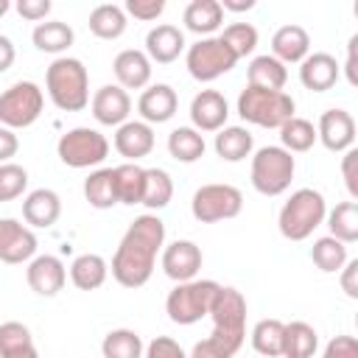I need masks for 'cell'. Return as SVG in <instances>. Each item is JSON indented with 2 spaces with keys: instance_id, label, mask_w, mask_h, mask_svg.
Wrapping results in <instances>:
<instances>
[{
  "instance_id": "cell-1",
  "label": "cell",
  "mask_w": 358,
  "mask_h": 358,
  "mask_svg": "<svg viewBox=\"0 0 358 358\" xmlns=\"http://www.w3.org/2000/svg\"><path fill=\"white\" fill-rule=\"evenodd\" d=\"M165 246V224L159 215H137L117 243L112 257V277L123 288H140L151 280L157 252Z\"/></svg>"
},
{
  "instance_id": "cell-54",
  "label": "cell",
  "mask_w": 358,
  "mask_h": 358,
  "mask_svg": "<svg viewBox=\"0 0 358 358\" xmlns=\"http://www.w3.org/2000/svg\"><path fill=\"white\" fill-rule=\"evenodd\" d=\"M221 8L224 11H249V8H255V0H224Z\"/></svg>"
},
{
  "instance_id": "cell-14",
  "label": "cell",
  "mask_w": 358,
  "mask_h": 358,
  "mask_svg": "<svg viewBox=\"0 0 358 358\" xmlns=\"http://www.w3.org/2000/svg\"><path fill=\"white\" fill-rule=\"evenodd\" d=\"M201 268V249L193 241H173L162 249V271L173 282H187Z\"/></svg>"
},
{
  "instance_id": "cell-53",
  "label": "cell",
  "mask_w": 358,
  "mask_h": 358,
  "mask_svg": "<svg viewBox=\"0 0 358 358\" xmlns=\"http://www.w3.org/2000/svg\"><path fill=\"white\" fill-rule=\"evenodd\" d=\"M14 56H17V53H14V42L0 34V73H6V70L14 64Z\"/></svg>"
},
{
  "instance_id": "cell-17",
  "label": "cell",
  "mask_w": 358,
  "mask_h": 358,
  "mask_svg": "<svg viewBox=\"0 0 358 358\" xmlns=\"http://www.w3.org/2000/svg\"><path fill=\"white\" fill-rule=\"evenodd\" d=\"M90 106H92V117L98 123H103V126H120V123H126V117L131 112V98H129V92L123 87L103 84L92 95Z\"/></svg>"
},
{
  "instance_id": "cell-19",
  "label": "cell",
  "mask_w": 358,
  "mask_h": 358,
  "mask_svg": "<svg viewBox=\"0 0 358 358\" xmlns=\"http://www.w3.org/2000/svg\"><path fill=\"white\" fill-rule=\"evenodd\" d=\"M185 50V34L176 28V25H157L145 34V56L148 62H157V64H171L179 59V53Z\"/></svg>"
},
{
  "instance_id": "cell-12",
  "label": "cell",
  "mask_w": 358,
  "mask_h": 358,
  "mask_svg": "<svg viewBox=\"0 0 358 358\" xmlns=\"http://www.w3.org/2000/svg\"><path fill=\"white\" fill-rule=\"evenodd\" d=\"M316 140H322V145L327 151H347L355 143V120L347 109H327L319 117L316 126Z\"/></svg>"
},
{
  "instance_id": "cell-34",
  "label": "cell",
  "mask_w": 358,
  "mask_h": 358,
  "mask_svg": "<svg viewBox=\"0 0 358 358\" xmlns=\"http://www.w3.org/2000/svg\"><path fill=\"white\" fill-rule=\"evenodd\" d=\"M36 50L42 53H64L70 45H73V28L62 20H50V22H39L31 34Z\"/></svg>"
},
{
  "instance_id": "cell-10",
  "label": "cell",
  "mask_w": 358,
  "mask_h": 358,
  "mask_svg": "<svg viewBox=\"0 0 358 358\" xmlns=\"http://www.w3.org/2000/svg\"><path fill=\"white\" fill-rule=\"evenodd\" d=\"M190 210H193V218L201 221V224L227 221V218H235L243 210V193L235 185H224V182L201 185L193 193Z\"/></svg>"
},
{
  "instance_id": "cell-20",
  "label": "cell",
  "mask_w": 358,
  "mask_h": 358,
  "mask_svg": "<svg viewBox=\"0 0 358 358\" xmlns=\"http://www.w3.org/2000/svg\"><path fill=\"white\" fill-rule=\"evenodd\" d=\"M112 70H115L117 87L123 90H143L151 81V62L143 50H134V48L120 50L112 62Z\"/></svg>"
},
{
  "instance_id": "cell-42",
  "label": "cell",
  "mask_w": 358,
  "mask_h": 358,
  "mask_svg": "<svg viewBox=\"0 0 358 358\" xmlns=\"http://www.w3.org/2000/svg\"><path fill=\"white\" fill-rule=\"evenodd\" d=\"M221 42H224L238 59H243V56H249V53L257 48V28L249 25V22H232V25L224 28Z\"/></svg>"
},
{
  "instance_id": "cell-44",
  "label": "cell",
  "mask_w": 358,
  "mask_h": 358,
  "mask_svg": "<svg viewBox=\"0 0 358 358\" xmlns=\"http://www.w3.org/2000/svg\"><path fill=\"white\" fill-rule=\"evenodd\" d=\"M126 14H131L134 20L151 22L165 11V0H126Z\"/></svg>"
},
{
  "instance_id": "cell-45",
  "label": "cell",
  "mask_w": 358,
  "mask_h": 358,
  "mask_svg": "<svg viewBox=\"0 0 358 358\" xmlns=\"http://www.w3.org/2000/svg\"><path fill=\"white\" fill-rule=\"evenodd\" d=\"M145 358H187L185 350L171 336H157L145 347Z\"/></svg>"
},
{
  "instance_id": "cell-48",
  "label": "cell",
  "mask_w": 358,
  "mask_h": 358,
  "mask_svg": "<svg viewBox=\"0 0 358 358\" xmlns=\"http://www.w3.org/2000/svg\"><path fill=\"white\" fill-rule=\"evenodd\" d=\"M50 8H53L50 0H20V3H17L20 17H22V20H31V22L45 20V17L50 14Z\"/></svg>"
},
{
  "instance_id": "cell-31",
  "label": "cell",
  "mask_w": 358,
  "mask_h": 358,
  "mask_svg": "<svg viewBox=\"0 0 358 358\" xmlns=\"http://www.w3.org/2000/svg\"><path fill=\"white\" fill-rule=\"evenodd\" d=\"M215 154L221 157V159H227V162H241V159H246L249 154H252V145H255V140H252V134L243 129V126H224L218 134H215Z\"/></svg>"
},
{
  "instance_id": "cell-11",
  "label": "cell",
  "mask_w": 358,
  "mask_h": 358,
  "mask_svg": "<svg viewBox=\"0 0 358 358\" xmlns=\"http://www.w3.org/2000/svg\"><path fill=\"white\" fill-rule=\"evenodd\" d=\"M235 62H238V56L221 42V36L199 39L196 45L187 48V56H185L187 73L196 81H215L218 76L229 73L235 67Z\"/></svg>"
},
{
  "instance_id": "cell-35",
  "label": "cell",
  "mask_w": 358,
  "mask_h": 358,
  "mask_svg": "<svg viewBox=\"0 0 358 358\" xmlns=\"http://www.w3.org/2000/svg\"><path fill=\"white\" fill-rule=\"evenodd\" d=\"M204 137L193 126H179L168 134V154L176 162H196L204 157Z\"/></svg>"
},
{
  "instance_id": "cell-39",
  "label": "cell",
  "mask_w": 358,
  "mask_h": 358,
  "mask_svg": "<svg viewBox=\"0 0 358 358\" xmlns=\"http://www.w3.org/2000/svg\"><path fill=\"white\" fill-rule=\"evenodd\" d=\"M282 333H285V324L280 319H260L252 330V347L263 358H277L282 355Z\"/></svg>"
},
{
  "instance_id": "cell-15",
  "label": "cell",
  "mask_w": 358,
  "mask_h": 358,
  "mask_svg": "<svg viewBox=\"0 0 358 358\" xmlns=\"http://www.w3.org/2000/svg\"><path fill=\"white\" fill-rule=\"evenodd\" d=\"M25 280L31 285L34 294L39 296H56L62 288H64V280H67V268L59 257L53 255H39L28 263L25 268Z\"/></svg>"
},
{
  "instance_id": "cell-43",
  "label": "cell",
  "mask_w": 358,
  "mask_h": 358,
  "mask_svg": "<svg viewBox=\"0 0 358 358\" xmlns=\"http://www.w3.org/2000/svg\"><path fill=\"white\" fill-rule=\"evenodd\" d=\"M28 187V171L17 162H3L0 165V201H11L22 196Z\"/></svg>"
},
{
  "instance_id": "cell-36",
  "label": "cell",
  "mask_w": 358,
  "mask_h": 358,
  "mask_svg": "<svg viewBox=\"0 0 358 358\" xmlns=\"http://www.w3.org/2000/svg\"><path fill=\"white\" fill-rule=\"evenodd\" d=\"M324 218L330 227V238L341 241L344 246L358 241V201H341Z\"/></svg>"
},
{
  "instance_id": "cell-50",
  "label": "cell",
  "mask_w": 358,
  "mask_h": 358,
  "mask_svg": "<svg viewBox=\"0 0 358 358\" xmlns=\"http://www.w3.org/2000/svg\"><path fill=\"white\" fill-rule=\"evenodd\" d=\"M17 148H20L17 134H14L11 129L0 126V165H3V162H8V159L17 154Z\"/></svg>"
},
{
  "instance_id": "cell-29",
  "label": "cell",
  "mask_w": 358,
  "mask_h": 358,
  "mask_svg": "<svg viewBox=\"0 0 358 358\" xmlns=\"http://www.w3.org/2000/svg\"><path fill=\"white\" fill-rule=\"evenodd\" d=\"M246 78H249V87L282 90L285 81H288V70H285L282 62H277L271 53H266V56H255V59L249 62Z\"/></svg>"
},
{
  "instance_id": "cell-30",
  "label": "cell",
  "mask_w": 358,
  "mask_h": 358,
  "mask_svg": "<svg viewBox=\"0 0 358 358\" xmlns=\"http://www.w3.org/2000/svg\"><path fill=\"white\" fill-rule=\"evenodd\" d=\"M115 171V190H117V204H143V190H145V168L137 162H123Z\"/></svg>"
},
{
  "instance_id": "cell-3",
  "label": "cell",
  "mask_w": 358,
  "mask_h": 358,
  "mask_svg": "<svg viewBox=\"0 0 358 358\" xmlns=\"http://www.w3.org/2000/svg\"><path fill=\"white\" fill-rule=\"evenodd\" d=\"M210 319H213V333L207 338L215 341L227 355H235L246 338V299H243V294L238 288L221 285L215 294V302L210 308Z\"/></svg>"
},
{
  "instance_id": "cell-49",
  "label": "cell",
  "mask_w": 358,
  "mask_h": 358,
  "mask_svg": "<svg viewBox=\"0 0 358 358\" xmlns=\"http://www.w3.org/2000/svg\"><path fill=\"white\" fill-rule=\"evenodd\" d=\"M341 291L350 299H358V260H347L341 266Z\"/></svg>"
},
{
  "instance_id": "cell-41",
  "label": "cell",
  "mask_w": 358,
  "mask_h": 358,
  "mask_svg": "<svg viewBox=\"0 0 358 358\" xmlns=\"http://www.w3.org/2000/svg\"><path fill=\"white\" fill-rule=\"evenodd\" d=\"M310 257H313V263H316L324 274H336V271H341V266L347 263V246H344L341 241L324 235V238L313 241Z\"/></svg>"
},
{
  "instance_id": "cell-24",
  "label": "cell",
  "mask_w": 358,
  "mask_h": 358,
  "mask_svg": "<svg viewBox=\"0 0 358 358\" xmlns=\"http://www.w3.org/2000/svg\"><path fill=\"white\" fill-rule=\"evenodd\" d=\"M310 50V36L302 25H282L271 36V56L282 64L302 62Z\"/></svg>"
},
{
  "instance_id": "cell-5",
  "label": "cell",
  "mask_w": 358,
  "mask_h": 358,
  "mask_svg": "<svg viewBox=\"0 0 358 358\" xmlns=\"http://www.w3.org/2000/svg\"><path fill=\"white\" fill-rule=\"evenodd\" d=\"M324 215H327L324 196L319 190H313V187H299L282 204L280 218H277V227H280V235L282 238H288V241H305V238L313 235L316 227H322Z\"/></svg>"
},
{
  "instance_id": "cell-40",
  "label": "cell",
  "mask_w": 358,
  "mask_h": 358,
  "mask_svg": "<svg viewBox=\"0 0 358 358\" xmlns=\"http://www.w3.org/2000/svg\"><path fill=\"white\" fill-rule=\"evenodd\" d=\"M173 199V182L168 171L162 168H145V190H143V204L148 210H162Z\"/></svg>"
},
{
  "instance_id": "cell-28",
  "label": "cell",
  "mask_w": 358,
  "mask_h": 358,
  "mask_svg": "<svg viewBox=\"0 0 358 358\" xmlns=\"http://www.w3.org/2000/svg\"><path fill=\"white\" fill-rule=\"evenodd\" d=\"M319 333L308 322H288L282 333V358H313Z\"/></svg>"
},
{
  "instance_id": "cell-23",
  "label": "cell",
  "mask_w": 358,
  "mask_h": 358,
  "mask_svg": "<svg viewBox=\"0 0 358 358\" xmlns=\"http://www.w3.org/2000/svg\"><path fill=\"white\" fill-rule=\"evenodd\" d=\"M176 106H179V98L173 92V87L168 84H154L148 90H143L140 101H137V112L143 115V123H165L176 115Z\"/></svg>"
},
{
  "instance_id": "cell-52",
  "label": "cell",
  "mask_w": 358,
  "mask_h": 358,
  "mask_svg": "<svg viewBox=\"0 0 358 358\" xmlns=\"http://www.w3.org/2000/svg\"><path fill=\"white\" fill-rule=\"evenodd\" d=\"M344 73H347V81L352 87H358V36L350 39L347 45V64H344Z\"/></svg>"
},
{
  "instance_id": "cell-6",
  "label": "cell",
  "mask_w": 358,
  "mask_h": 358,
  "mask_svg": "<svg viewBox=\"0 0 358 358\" xmlns=\"http://www.w3.org/2000/svg\"><path fill=\"white\" fill-rule=\"evenodd\" d=\"M218 282L215 280H187V282H176V288L168 294L165 299V313L171 322L176 324H196L204 316H210V308L215 302L218 294Z\"/></svg>"
},
{
  "instance_id": "cell-22",
  "label": "cell",
  "mask_w": 358,
  "mask_h": 358,
  "mask_svg": "<svg viewBox=\"0 0 358 358\" xmlns=\"http://www.w3.org/2000/svg\"><path fill=\"white\" fill-rule=\"evenodd\" d=\"M62 215V199L56 190L50 187H39V190H31L22 201V218L25 224L31 227H39V229H48L59 221Z\"/></svg>"
},
{
  "instance_id": "cell-18",
  "label": "cell",
  "mask_w": 358,
  "mask_h": 358,
  "mask_svg": "<svg viewBox=\"0 0 358 358\" xmlns=\"http://www.w3.org/2000/svg\"><path fill=\"white\" fill-rule=\"evenodd\" d=\"M338 73H341V64L336 62V56L322 53V50L308 53L299 62V81L310 92H327L338 81Z\"/></svg>"
},
{
  "instance_id": "cell-27",
  "label": "cell",
  "mask_w": 358,
  "mask_h": 358,
  "mask_svg": "<svg viewBox=\"0 0 358 358\" xmlns=\"http://www.w3.org/2000/svg\"><path fill=\"white\" fill-rule=\"evenodd\" d=\"M0 358H39L31 330L22 322L0 324Z\"/></svg>"
},
{
  "instance_id": "cell-21",
  "label": "cell",
  "mask_w": 358,
  "mask_h": 358,
  "mask_svg": "<svg viewBox=\"0 0 358 358\" xmlns=\"http://www.w3.org/2000/svg\"><path fill=\"white\" fill-rule=\"evenodd\" d=\"M115 148L126 159H140L154 151V129L143 120H126L115 131Z\"/></svg>"
},
{
  "instance_id": "cell-55",
  "label": "cell",
  "mask_w": 358,
  "mask_h": 358,
  "mask_svg": "<svg viewBox=\"0 0 358 358\" xmlns=\"http://www.w3.org/2000/svg\"><path fill=\"white\" fill-rule=\"evenodd\" d=\"M8 8H11V6H8V0H0V17H3Z\"/></svg>"
},
{
  "instance_id": "cell-38",
  "label": "cell",
  "mask_w": 358,
  "mask_h": 358,
  "mask_svg": "<svg viewBox=\"0 0 358 358\" xmlns=\"http://www.w3.org/2000/svg\"><path fill=\"white\" fill-rule=\"evenodd\" d=\"M280 140H282V148L288 154H302V151H310L313 143H316V129L310 120L305 117H291L288 123L280 126Z\"/></svg>"
},
{
  "instance_id": "cell-13",
  "label": "cell",
  "mask_w": 358,
  "mask_h": 358,
  "mask_svg": "<svg viewBox=\"0 0 358 358\" xmlns=\"http://www.w3.org/2000/svg\"><path fill=\"white\" fill-rule=\"evenodd\" d=\"M227 117H229V106L218 90H201L190 101V120H193V129L199 134L201 131H221Z\"/></svg>"
},
{
  "instance_id": "cell-8",
  "label": "cell",
  "mask_w": 358,
  "mask_h": 358,
  "mask_svg": "<svg viewBox=\"0 0 358 358\" xmlns=\"http://www.w3.org/2000/svg\"><path fill=\"white\" fill-rule=\"evenodd\" d=\"M56 154L70 168H92V165H101L106 159L109 140L98 129L78 126V129H70V131H64L59 137Z\"/></svg>"
},
{
  "instance_id": "cell-46",
  "label": "cell",
  "mask_w": 358,
  "mask_h": 358,
  "mask_svg": "<svg viewBox=\"0 0 358 358\" xmlns=\"http://www.w3.org/2000/svg\"><path fill=\"white\" fill-rule=\"evenodd\" d=\"M322 358H358V341L352 336H336L327 341Z\"/></svg>"
},
{
  "instance_id": "cell-2",
  "label": "cell",
  "mask_w": 358,
  "mask_h": 358,
  "mask_svg": "<svg viewBox=\"0 0 358 358\" xmlns=\"http://www.w3.org/2000/svg\"><path fill=\"white\" fill-rule=\"evenodd\" d=\"M45 87L62 112H81L90 103V73L81 59L59 56L45 73Z\"/></svg>"
},
{
  "instance_id": "cell-32",
  "label": "cell",
  "mask_w": 358,
  "mask_h": 358,
  "mask_svg": "<svg viewBox=\"0 0 358 358\" xmlns=\"http://www.w3.org/2000/svg\"><path fill=\"white\" fill-rule=\"evenodd\" d=\"M84 199L95 210H109L117 204V190H115V171L112 168H98L84 179Z\"/></svg>"
},
{
  "instance_id": "cell-37",
  "label": "cell",
  "mask_w": 358,
  "mask_h": 358,
  "mask_svg": "<svg viewBox=\"0 0 358 358\" xmlns=\"http://www.w3.org/2000/svg\"><path fill=\"white\" fill-rule=\"evenodd\" d=\"M101 352L103 358H143V338L129 327H117L103 336Z\"/></svg>"
},
{
  "instance_id": "cell-33",
  "label": "cell",
  "mask_w": 358,
  "mask_h": 358,
  "mask_svg": "<svg viewBox=\"0 0 358 358\" xmlns=\"http://www.w3.org/2000/svg\"><path fill=\"white\" fill-rule=\"evenodd\" d=\"M126 11L115 3H101L90 11V31L98 39H117L126 31Z\"/></svg>"
},
{
  "instance_id": "cell-9",
  "label": "cell",
  "mask_w": 358,
  "mask_h": 358,
  "mask_svg": "<svg viewBox=\"0 0 358 358\" xmlns=\"http://www.w3.org/2000/svg\"><path fill=\"white\" fill-rule=\"evenodd\" d=\"M45 106V95L34 81H17L6 92H0V126L6 129H25L31 126Z\"/></svg>"
},
{
  "instance_id": "cell-4",
  "label": "cell",
  "mask_w": 358,
  "mask_h": 358,
  "mask_svg": "<svg viewBox=\"0 0 358 358\" xmlns=\"http://www.w3.org/2000/svg\"><path fill=\"white\" fill-rule=\"evenodd\" d=\"M294 112H296V103L282 90H263V87L246 84V90H241L238 95V115L246 123H255L263 129H280L294 117Z\"/></svg>"
},
{
  "instance_id": "cell-26",
  "label": "cell",
  "mask_w": 358,
  "mask_h": 358,
  "mask_svg": "<svg viewBox=\"0 0 358 358\" xmlns=\"http://www.w3.org/2000/svg\"><path fill=\"white\" fill-rule=\"evenodd\" d=\"M106 274H109L106 260L101 255H92V252L78 255L73 260V266H70V280H73V285L78 291H95V288H101L106 282Z\"/></svg>"
},
{
  "instance_id": "cell-16",
  "label": "cell",
  "mask_w": 358,
  "mask_h": 358,
  "mask_svg": "<svg viewBox=\"0 0 358 358\" xmlns=\"http://www.w3.org/2000/svg\"><path fill=\"white\" fill-rule=\"evenodd\" d=\"M34 252H36V235L14 218H0V260L22 263L31 260Z\"/></svg>"
},
{
  "instance_id": "cell-7",
  "label": "cell",
  "mask_w": 358,
  "mask_h": 358,
  "mask_svg": "<svg viewBox=\"0 0 358 358\" xmlns=\"http://www.w3.org/2000/svg\"><path fill=\"white\" fill-rule=\"evenodd\" d=\"M296 162L282 145H263L252 157V187L263 196H280L291 187Z\"/></svg>"
},
{
  "instance_id": "cell-51",
  "label": "cell",
  "mask_w": 358,
  "mask_h": 358,
  "mask_svg": "<svg viewBox=\"0 0 358 358\" xmlns=\"http://www.w3.org/2000/svg\"><path fill=\"white\" fill-rule=\"evenodd\" d=\"M187 358H232V355H227L215 341L204 338V341H196V344H193V350H190Z\"/></svg>"
},
{
  "instance_id": "cell-47",
  "label": "cell",
  "mask_w": 358,
  "mask_h": 358,
  "mask_svg": "<svg viewBox=\"0 0 358 358\" xmlns=\"http://www.w3.org/2000/svg\"><path fill=\"white\" fill-rule=\"evenodd\" d=\"M341 173H344V185L350 190L352 199H358V148H347L341 157Z\"/></svg>"
},
{
  "instance_id": "cell-25",
  "label": "cell",
  "mask_w": 358,
  "mask_h": 358,
  "mask_svg": "<svg viewBox=\"0 0 358 358\" xmlns=\"http://www.w3.org/2000/svg\"><path fill=\"white\" fill-rule=\"evenodd\" d=\"M182 20H185L187 31H193L199 36H207V34H213L224 25V8H221L218 0H193V3H187Z\"/></svg>"
}]
</instances>
